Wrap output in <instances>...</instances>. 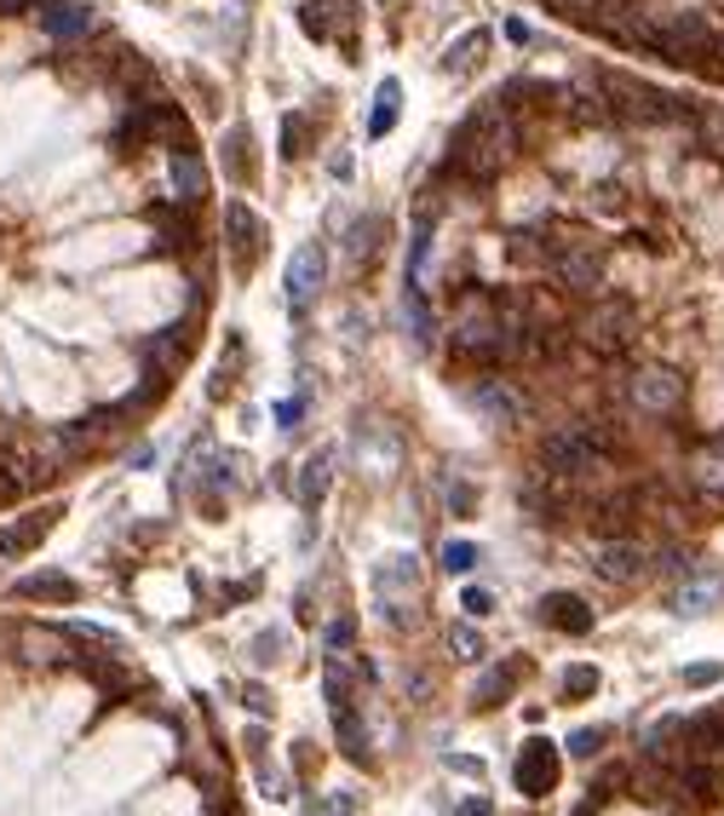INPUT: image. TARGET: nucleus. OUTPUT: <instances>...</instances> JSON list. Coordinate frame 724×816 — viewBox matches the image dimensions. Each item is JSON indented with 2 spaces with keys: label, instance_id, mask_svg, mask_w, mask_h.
<instances>
[{
  "label": "nucleus",
  "instance_id": "f257e3e1",
  "mask_svg": "<svg viewBox=\"0 0 724 816\" xmlns=\"http://www.w3.org/2000/svg\"><path fill=\"white\" fill-rule=\"evenodd\" d=\"M517 115L507 104H489V110H472L466 127L454 133V150H449V168L466 178V185H495L500 173L512 168L517 156Z\"/></svg>",
  "mask_w": 724,
  "mask_h": 816
},
{
  "label": "nucleus",
  "instance_id": "f03ea898",
  "mask_svg": "<svg viewBox=\"0 0 724 816\" xmlns=\"http://www.w3.org/2000/svg\"><path fill=\"white\" fill-rule=\"evenodd\" d=\"M598 92H603V110H610L615 121H627V127H661V121L690 115L673 92H661V87H650V81H638V75H621V70L598 75Z\"/></svg>",
  "mask_w": 724,
  "mask_h": 816
},
{
  "label": "nucleus",
  "instance_id": "7ed1b4c3",
  "mask_svg": "<svg viewBox=\"0 0 724 816\" xmlns=\"http://www.w3.org/2000/svg\"><path fill=\"white\" fill-rule=\"evenodd\" d=\"M500 305L507 299H495V294H483V288H466L454 299V351L460 357H472V362H500Z\"/></svg>",
  "mask_w": 724,
  "mask_h": 816
},
{
  "label": "nucleus",
  "instance_id": "20e7f679",
  "mask_svg": "<svg viewBox=\"0 0 724 816\" xmlns=\"http://www.w3.org/2000/svg\"><path fill=\"white\" fill-rule=\"evenodd\" d=\"M420 586H426V569H420L414 553H386L374 564V604L391 627L420 621Z\"/></svg>",
  "mask_w": 724,
  "mask_h": 816
},
{
  "label": "nucleus",
  "instance_id": "39448f33",
  "mask_svg": "<svg viewBox=\"0 0 724 816\" xmlns=\"http://www.w3.org/2000/svg\"><path fill=\"white\" fill-rule=\"evenodd\" d=\"M603 455H610V437L598 432V425H558V432L547 437V448H540V460H547V472H587V466H598Z\"/></svg>",
  "mask_w": 724,
  "mask_h": 816
},
{
  "label": "nucleus",
  "instance_id": "423d86ee",
  "mask_svg": "<svg viewBox=\"0 0 724 816\" xmlns=\"http://www.w3.org/2000/svg\"><path fill=\"white\" fill-rule=\"evenodd\" d=\"M627 397H633L638 415L667 420V415H678V408H684V374L667 369V362H650V369H638L627 380Z\"/></svg>",
  "mask_w": 724,
  "mask_h": 816
},
{
  "label": "nucleus",
  "instance_id": "0eeeda50",
  "mask_svg": "<svg viewBox=\"0 0 724 816\" xmlns=\"http://www.w3.org/2000/svg\"><path fill=\"white\" fill-rule=\"evenodd\" d=\"M638 334V311L627 299H598L592 294V305H587V317H581V339L587 345H598V351H621Z\"/></svg>",
  "mask_w": 724,
  "mask_h": 816
},
{
  "label": "nucleus",
  "instance_id": "6e6552de",
  "mask_svg": "<svg viewBox=\"0 0 724 816\" xmlns=\"http://www.w3.org/2000/svg\"><path fill=\"white\" fill-rule=\"evenodd\" d=\"M547 264L563 294H598V282H603V259L587 242H558V248H547Z\"/></svg>",
  "mask_w": 724,
  "mask_h": 816
},
{
  "label": "nucleus",
  "instance_id": "1a4fd4ad",
  "mask_svg": "<svg viewBox=\"0 0 724 816\" xmlns=\"http://www.w3.org/2000/svg\"><path fill=\"white\" fill-rule=\"evenodd\" d=\"M299 24H305V35H316V40H334V47H357L362 7H357V0H311V7L299 12Z\"/></svg>",
  "mask_w": 724,
  "mask_h": 816
},
{
  "label": "nucleus",
  "instance_id": "9d476101",
  "mask_svg": "<svg viewBox=\"0 0 724 816\" xmlns=\"http://www.w3.org/2000/svg\"><path fill=\"white\" fill-rule=\"evenodd\" d=\"M558 770H563V753H558L552 742H523L512 782L529 793V800H547V793L558 788Z\"/></svg>",
  "mask_w": 724,
  "mask_h": 816
},
{
  "label": "nucleus",
  "instance_id": "9b49d317",
  "mask_svg": "<svg viewBox=\"0 0 724 816\" xmlns=\"http://www.w3.org/2000/svg\"><path fill=\"white\" fill-rule=\"evenodd\" d=\"M322 276H328V259H322L316 242H305V248H294L288 259V282H282V294H288L294 311H311L316 294H322Z\"/></svg>",
  "mask_w": 724,
  "mask_h": 816
},
{
  "label": "nucleus",
  "instance_id": "f8f14e48",
  "mask_svg": "<svg viewBox=\"0 0 724 816\" xmlns=\"http://www.w3.org/2000/svg\"><path fill=\"white\" fill-rule=\"evenodd\" d=\"M225 242H230V264H236V276H248L253 271V259L259 248H265V224H259V213L248 208V201H230L225 208Z\"/></svg>",
  "mask_w": 724,
  "mask_h": 816
},
{
  "label": "nucleus",
  "instance_id": "ddd939ff",
  "mask_svg": "<svg viewBox=\"0 0 724 816\" xmlns=\"http://www.w3.org/2000/svg\"><path fill=\"white\" fill-rule=\"evenodd\" d=\"M592 569H598L603 581H615V586H633L644 569H650V553H644L633 535H621V541H603V546H598Z\"/></svg>",
  "mask_w": 724,
  "mask_h": 816
},
{
  "label": "nucleus",
  "instance_id": "4468645a",
  "mask_svg": "<svg viewBox=\"0 0 724 816\" xmlns=\"http://www.w3.org/2000/svg\"><path fill=\"white\" fill-rule=\"evenodd\" d=\"M357 455L369 460V472H374V478H391V472H397V460H402V437H397V432H386L379 420H362V425H357Z\"/></svg>",
  "mask_w": 724,
  "mask_h": 816
},
{
  "label": "nucleus",
  "instance_id": "2eb2a0df",
  "mask_svg": "<svg viewBox=\"0 0 724 816\" xmlns=\"http://www.w3.org/2000/svg\"><path fill=\"white\" fill-rule=\"evenodd\" d=\"M58 512H64V506H40V512H29V518H17V523L0 529V564L47 541V535H52V523H58Z\"/></svg>",
  "mask_w": 724,
  "mask_h": 816
},
{
  "label": "nucleus",
  "instance_id": "dca6fc26",
  "mask_svg": "<svg viewBox=\"0 0 724 816\" xmlns=\"http://www.w3.org/2000/svg\"><path fill=\"white\" fill-rule=\"evenodd\" d=\"M40 29L52 40H80L92 29V12L80 0H40Z\"/></svg>",
  "mask_w": 724,
  "mask_h": 816
},
{
  "label": "nucleus",
  "instance_id": "f3484780",
  "mask_svg": "<svg viewBox=\"0 0 724 816\" xmlns=\"http://www.w3.org/2000/svg\"><path fill=\"white\" fill-rule=\"evenodd\" d=\"M472 403H477L489 420H523V408H529L517 385H512V380H500V374H495V380H483V385H472Z\"/></svg>",
  "mask_w": 724,
  "mask_h": 816
},
{
  "label": "nucleus",
  "instance_id": "a211bd4d",
  "mask_svg": "<svg viewBox=\"0 0 724 816\" xmlns=\"http://www.w3.org/2000/svg\"><path fill=\"white\" fill-rule=\"evenodd\" d=\"M540 621L558 627V632H592V604L575 598V593H547L540 598Z\"/></svg>",
  "mask_w": 724,
  "mask_h": 816
},
{
  "label": "nucleus",
  "instance_id": "6ab92c4d",
  "mask_svg": "<svg viewBox=\"0 0 724 816\" xmlns=\"http://www.w3.org/2000/svg\"><path fill=\"white\" fill-rule=\"evenodd\" d=\"M489 29H472V35H460L454 47H449V58H442V75H454V81H466V75H477L483 64H489Z\"/></svg>",
  "mask_w": 724,
  "mask_h": 816
},
{
  "label": "nucleus",
  "instance_id": "aec40b11",
  "mask_svg": "<svg viewBox=\"0 0 724 816\" xmlns=\"http://www.w3.org/2000/svg\"><path fill=\"white\" fill-rule=\"evenodd\" d=\"M167 178H173V196L185 201V208H196V201L208 196V168H201V156H196V150H173Z\"/></svg>",
  "mask_w": 724,
  "mask_h": 816
},
{
  "label": "nucleus",
  "instance_id": "412c9836",
  "mask_svg": "<svg viewBox=\"0 0 724 816\" xmlns=\"http://www.w3.org/2000/svg\"><path fill=\"white\" fill-rule=\"evenodd\" d=\"M690 478H696L701 495H719V500H724V432H719L713 443H701V448H696Z\"/></svg>",
  "mask_w": 724,
  "mask_h": 816
},
{
  "label": "nucleus",
  "instance_id": "4be33fe9",
  "mask_svg": "<svg viewBox=\"0 0 724 816\" xmlns=\"http://www.w3.org/2000/svg\"><path fill=\"white\" fill-rule=\"evenodd\" d=\"M12 598H58V604H70L75 598V581L64 576V569H40V576H24L12 586Z\"/></svg>",
  "mask_w": 724,
  "mask_h": 816
},
{
  "label": "nucleus",
  "instance_id": "5701e85b",
  "mask_svg": "<svg viewBox=\"0 0 724 816\" xmlns=\"http://www.w3.org/2000/svg\"><path fill=\"white\" fill-rule=\"evenodd\" d=\"M115 145L121 150H145V145H155V98H145V104H138L127 121H121V127H115Z\"/></svg>",
  "mask_w": 724,
  "mask_h": 816
},
{
  "label": "nucleus",
  "instance_id": "b1692460",
  "mask_svg": "<svg viewBox=\"0 0 724 816\" xmlns=\"http://www.w3.org/2000/svg\"><path fill=\"white\" fill-rule=\"evenodd\" d=\"M328 478H334V455L316 448V455L299 466V506H316L322 495H328Z\"/></svg>",
  "mask_w": 724,
  "mask_h": 816
},
{
  "label": "nucleus",
  "instance_id": "393cba45",
  "mask_svg": "<svg viewBox=\"0 0 724 816\" xmlns=\"http://www.w3.org/2000/svg\"><path fill=\"white\" fill-rule=\"evenodd\" d=\"M719 576H696V581H684L678 586V598H673V609H678V616H708V609L719 604Z\"/></svg>",
  "mask_w": 724,
  "mask_h": 816
},
{
  "label": "nucleus",
  "instance_id": "a878e982",
  "mask_svg": "<svg viewBox=\"0 0 724 816\" xmlns=\"http://www.w3.org/2000/svg\"><path fill=\"white\" fill-rule=\"evenodd\" d=\"M523 672H529V662H523V656H512L507 667H495V672H483V684H477V707H495L500 696H512V684L523 679Z\"/></svg>",
  "mask_w": 724,
  "mask_h": 816
},
{
  "label": "nucleus",
  "instance_id": "bb28decb",
  "mask_svg": "<svg viewBox=\"0 0 724 816\" xmlns=\"http://www.w3.org/2000/svg\"><path fill=\"white\" fill-rule=\"evenodd\" d=\"M397 104H402V87H397V81H379L374 110H369V138H386L397 127Z\"/></svg>",
  "mask_w": 724,
  "mask_h": 816
},
{
  "label": "nucleus",
  "instance_id": "cd10ccee",
  "mask_svg": "<svg viewBox=\"0 0 724 816\" xmlns=\"http://www.w3.org/2000/svg\"><path fill=\"white\" fill-rule=\"evenodd\" d=\"M402 322H409V334H414V345H432V311H426V294L414 288H402Z\"/></svg>",
  "mask_w": 724,
  "mask_h": 816
},
{
  "label": "nucleus",
  "instance_id": "c85d7f7f",
  "mask_svg": "<svg viewBox=\"0 0 724 816\" xmlns=\"http://www.w3.org/2000/svg\"><path fill=\"white\" fill-rule=\"evenodd\" d=\"M334 713V730H339V747H346V759H369V737H362V725H357V713L351 707H328Z\"/></svg>",
  "mask_w": 724,
  "mask_h": 816
},
{
  "label": "nucleus",
  "instance_id": "c756f323",
  "mask_svg": "<svg viewBox=\"0 0 724 816\" xmlns=\"http://www.w3.org/2000/svg\"><path fill=\"white\" fill-rule=\"evenodd\" d=\"M225 173H230V185H248V178H253V161H248V127H230V138H225Z\"/></svg>",
  "mask_w": 724,
  "mask_h": 816
},
{
  "label": "nucleus",
  "instance_id": "7c9ffc66",
  "mask_svg": "<svg viewBox=\"0 0 724 816\" xmlns=\"http://www.w3.org/2000/svg\"><path fill=\"white\" fill-rule=\"evenodd\" d=\"M477 546L472 541H442V569H449V576H472V569H477Z\"/></svg>",
  "mask_w": 724,
  "mask_h": 816
},
{
  "label": "nucleus",
  "instance_id": "2f4dec72",
  "mask_svg": "<svg viewBox=\"0 0 724 816\" xmlns=\"http://www.w3.org/2000/svg\"><path fill=\"white\" fill-rule=\"evenodd\" d=\"M592 690H598V667H587V662H581V667H570V672H563V702H587Z\"/></svg>",
  "mask_w": 724,
  "mask_h": 816
},
{
  "label": "nucleus",
  "instance_id": "473e14b6",
  "mask_svg": "<svg viewBox=\"0 0 724 816\" xmlns=\"http://www.w3.org/2000/svg\"><path fill=\"white\" fill-rule=\"evenodd\" d=\"M449 650H454L460 662H477V656H483V639H477V627H472V621L449 627Z\"/></svg>",
  "mask_w": 724,
  "mask_h": 816
},
{
  "label": "nucleus",
  "instance_id": "72a5a7b5",
  "mask_svg": "<svg viewBox=\"0 0 724 816\" xmlns=\"http://www.w3.org/2000/svg\"><path fill=\"white\" fill-rule=\"evenodd\" d=\"M351 644H357V627L339 616V621L328 627V662H351Z\"/></svg>",
  "mask_w": 724,
  "mask_h": 816
},
{
  "label": "nucleus",
  "instance_id": "f704fd0d",
  "mask_svg": "<svg viewBox=\"0 0 724 816\" xmlns=\"http://www.w3.org/2000/svg\"><path fill=\"white\" fill-rule=\"evenodd\" d=\"M305 115H288V121H282V156H288V161H299V156H305Z\"/></svg>",
  "mask_w": 724,
  "mask_h": 816
},
{
  "label": "nucleus",
  "instance_id": "c9c22d12",
  "mask_svg": "<svg viewBox=\"0 0 724 816\" xmlns=\"http://www.w3.org/2000/svg\"><path fill=\"white\" fill-rule=\"evenodd\" d=\"M598 747H603V730H575V737H570V759H592Z\"/></svg>",
  "mask_w": 724,
  "mask_h": 816
},
{
  "label": "nucleus",
  "instance_id": "e433bc0d",
  "mask_svg": "<svg viewBox=\"0 0 724 816\" xmlns=\"http://www.w3.org/2000/svg\"><path fill=\"white\" fill-rule=\"evenodd\" d=\"M719 679H724V667H713V662L684 667V684H696V690H701V684H719Z\"/></svg>",
  "mask_w": 724,
  "mask_h": 816
},
{
  "label": "nucleus",
  "instance_id": "4c0bfd02",
  "mask_svg": "<svg viewBox=\"0 0 724 816\" xmlns=\"http://www.w3.org/2000/svg\"><path fill=\"white\" fill-rule=\"evenodd\" d=\"M282 656V632H259L253 639V662H276Z\"/></svg>",
  "mask_w": 724,
  "mask_h": 816
},
{
  "label": "nucleus",
  "instance_id": "58836bf2",
  "mask_svg": "<svg viewBox=\"0 0 724 816\" xmlns=\"http://www.w3.org/2000/svg\"><path fill=\"white\" fill-rule=\"evenodd\" d=\"M460 604H466V616H472V621H477V616H489V609H495V598L483 593V586H472V593L460 598Z\"/></svg>",
  "mask_w": 724,
  "mask_h": 816
},
{
  "label": "nucleus",
  "instance_id": "ea45409f",
  "mask_svg": "<svg viewBox=\"0 0 724 816\" xmlns=\"http://www.w3.org/2000/svg\"><path fill=\"white\" fill-rule=\"evenodd\" d=\"M552 12H570V17H592L598 12V0H547Z\"/></svg>",
  "mask_w": 724,
  "mask_h": 816
},
{
  "label": "nucleus",
  "instance_id": "a19ab883",
  "mask_svg": "<svg viewBox=\"0 0 724 816\" xmlns=\"http://www.w3.org/2000/svg\"><path fill=\"white\" fill-rule=\"evenodd\" d=\"M311 816H351V800L339 793V800H328V805H322V811H311Z\"/></svg>",
  "mask_w": 724,
  "mask_h": 816
},
{
  "label": "nucleus",
  "instance_id": "79ce46f5",
  "mask_svg": "<svg viewBox=\"0 0 724 816\" xmlns=\"http://www.w3.org/2000/svg\"><path fill=\"white\" fill-rule=\"evenodd\" d=\"M276 425H288V432H294V425H299V403H282L276 408Z\"/></svg>",
  "mask_w": 724,
  "mask_h": 816
},
{
  "label": "nucleus",
  "instance_id": "37998d69",
  "mask_svg": "<svg viewBox=\"0 0 724 816\" xmlns=\"http://www.w3.org/2000/svg\"><path fill=\"white\" fill-rule=\"evenodd\" d=\"M29 7H40V0H0V17H17V12H29Z\"/></svg>",
  "mask_w": 724,
  "mask_h": 816
},
{
  "label": "nucleus",
  "instance_id": "c03bdc74",
  "mask_svg": "<svg viewBox=\"0 0 724 816\" xmlns=\"http://www.w3.org/2000/svg\"><path fill=\"white\" fill-rule=\"evenodd\" d=\"M454 816H489V800H466V805H460Z\"/></svg>",
  "mask_w": 724,
  "mask_h": 816
},
{
  "label": "nucleus",
  "instance_id": "a18cd8bd",
  "mask_svg": "<svg viewBox=\"0 0 724 816\" xmlns=\"http://www.w3.org/2000/svg\"><path fill=\"white\" fill-rule=\"evenodd\" d=\"M575 816H592V805H581V811H575Z\"/></svg>",
  "mask_w": 724,
  "mask_h": 816
}]
</instances>
